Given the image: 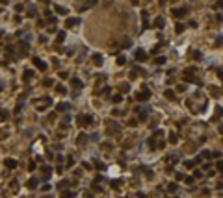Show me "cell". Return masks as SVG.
Masks as SVG:
<instances>
[{"label": "cell", "mask_w": 223, "mask_h": 198, "mask_svg": "<svg viewBox=\"0 0 223 198\" xmlns=\"http://www.w3.org/2000/svg\"><path fill=\"white\" fill-rule=\"evenodd\" d=\"M76 122L80 126H89L93 122V117H89V115H78L76 117Z\"/></svg>", "instance_id": "obj_1"}, {"label": "cell", "mask_w": 223, "mask_h": 198, "mask_svg": "<svg viewBox=\"0 0 223 198\" xmlns=\"http://www.w3.org/2000/svg\"><path fill=\"white\" fill-rule=\"evenodd\" d=\"M136 98H138V100H140V102H147V100H149V98H151V93L147 91V89H143V91H140V93H138V95H136Z\"/></svg>", "instance_id": "obj_2"}, {"label": "cell", "mask_w": 223, "mask_h": 198, "mask_svg": "<svg viewBox=\"0 0 223 198\" xmlns=\"http://www.w3.org/2000/svg\"><path fill=\"white\" fill-rule=\"evenodd\" d=\"M49 104H50V98H43V100L35 102V106H37V109H39V111H43L45 106H49Z\"/></svg>", "instance_id": "obj_3"}, {"label": "cell", "mask_w": 223, "mask_h": 198, "mask_svg": "<svg viewBox=\"0 0 223 198\" xmlns=\"http://www.w3.org/2000/svg\"><path fill=\"white\" fill-rule=\"evenodd\" d=\"M186 11H188L186 8H180V9H171V15H175V17H182V15H186Z\"/></svg>", "instance_id": "obj_4"}, {"label": "cell", "mask_w": 223, "mask_h": 198, "mask_svg": "<svg viewBox=\"0 0 223 198\" xmlns=\"http://www.w3.org/2000/svg\"><path fill=\"white\" fill-rule=\"evenodd\" d=\"M34 65H37L39 70H47V63H45V61H41V59H37V58H34Z\"/></svg>", "instance_id": "obj_5"}, {"label": "cell", "mask_w": 223, "mask_h": 198, "mask_svg": "<svg viewBox=\"0 0 223 198\" xmlns=\"http://www.w3.org/2000/svg\"><path fill=\"white\" fill-rule=\"evenodd\" d=\"M4 165H6L8 168H15L17 167V161H15V159H11V157H8L6 161H4Z\"/></svg>", "instance_id": "obj_6"}, {"label": "cell", "mask_w": 223, "mask_h": 198, "mask_svg": "<svg viewBox=\"0 0 223 198\" xmlns=\"http://www.w3.org/2000/svg\"><path fill=\"white\" fill-rule=\"evenodd\" d=\"M78 24V19H67V21H65V26H67V28H73V26H76Z\"/></svg>", "instance_id": "obj_7"}, {"label": "cell", "mask_w": 223, "mask_h": 198, "mask_svg": "<svg viewBox=\"0 0 223 198\" xmlns=\"http://www.w3.org/2000/svg\"><path fill=\"white\" fill-rule=\"evenodd\" d=\"M136 59L138 61H143V59H147V54H145V52H141V50H138L136 52Z\"/></svg>", "instance_id": "obj_8"}, {"label": "cell", "mask_w": 223, "mask_h": 198, "mask_svg": "<svg viewBox=\"0 0 223 198\" xmlns=\"http://www.w3.org/2000/svg\"><path fill=\"white\" fill-rule=\"evenodd\" d=\"M69 104H65V102H61V104H58V111H61V113H63V111H67L69 109Z\"/></svg>", "instance_id": "obj_9"}, {"label": "cell", "mask_w": 223, "mask_h": 198, "mask_svg": "<svg viewBox=\"0 0 223 198\" xmlns=\"http://www.w3.org/2000/svg\"><path fill=\"white\" fill-rule=\"evenodd\" d=\"M164 95H165V98H167V100H175V93L171 91V89H167Z\"/></svg>", "instance_id": "obj_10"}, {"label": "cell", "mask_w": 223, "mask_h": 198, "mask_svg": "<svg viewBox=\"0 0 223 198\" xmlns=\"http://www.w3.org/2000/svg\"><path fill=\"white\" fill-rule=\"evenodd\" d=\"M71 85H73L74 89H80V87H82V82H80V80H76V78H74L73 82H71Z\"/></svg>", "instance_id": "obj_11"}, {"label": "cell", "mask_w": 223, "mask_h": 198, "mask_svg": "<svg viewBox=\"0 0 223 198\" xmlns=\"http://www.w3.org/2000/svg\"><path fill=\"white\" fill-rule=\"evenodd\" d=\"M86 141H87V135H86V133H80V135H78V144H84Z\"/></svg>", "instance_id": "obj_12"}, {"label": "cell", "mask_w": 223, "mask_h": 198, "mask_svg": "<svg viewBox=\"0 0 223 198\" xmlns=\"http://www.w3.org/2000/svg\"><path fill=\"white\" fill-rule=\"evenodd\" d=\"M32 76H34V70H26V72H24V82H30Z\"/></svg>", "instance_id": "obj_13"}, {"label": "cell", "mask_w": 223, "mask_h": 198, "mask_svg": "<svg viewBox=\"0 0 223 198\" xmlns=\"http://www.w3.org/2000/svg\"><path fill=\"white\" fill-rule=\"evenodd\" d=\"M28 187H30V189H35V187H37V180H35V178H32V180L28 181Z\"/></svg>", "instance_id": "obj_14"}, {"label": "cell", "mask_w": 223, "mask_h": 198, "mask_svg": "<svg viewBox=\"0 0 223 198\" xmlns=\"http://www.w3.org/2000/svg\"><path fill=\"white\" fill-rule=\"evenodd\" d=\"M169 143H171V144H175V143H177V133H173V131L169 133Z\"/></svg>", "instance_id": "obj_15"}, {"label": "cell", "mask_w": 223, "mask_h": 198, "mask_svg": "<svg viewBox=\"0 0 223 198\" xmlns=\"http://www.w3.org/2000/svg\"><path fill=\"white\" fill-rule=\"evenodd\" d=\"M216 115H214V119H219V117H223V107H216Z\"/></svg>", "instance_id": "obj_16"}, {"label": "cell", "mask_w": 223, "mask_h": 198, "mask_svg": "<svg viewBox=\"0 0 223 198\" xmlns=\"http://www.w3.org/2000/svg\"><path fill=\"white\" fill-rule=\"evenodd\" d=\"M73 194H74V192H71V191H63V192H61L63 198H73Z\"/></svg>", "instance_id": "obj_17"}, {"label": "cell", "mask_w": 223, "mask_h": 198, "mask_svg": "<svg viewBox=\"0 0 223 198\" xmlns=\"http://www.w3.org/2000/svg\"><path fill=\"white\" fill-rule=\"evenodd\" d=\"M93 61H95V63H102V56L95 54V56H93Z\"/></svg>", "instance_id": "obj_18"}, {"label": "cell", "mask_w": 223, "mask_h": 198, "mask_svg": "<svg viewBox=\"0 0 223 198\" xmlns=\"http://www.w3.org/2000/svg\"><path fill=\"white\" fill-rule=\"evenodd\" d=\"M56 11H58L60 15H65V13H67V11H65V8H61V6H56Z\"/></svg>", "instance_id": "obj_19"}, {"label": "cell", "mask_w": 223, "mask_h": 198, "mask_svg": "<svg viewBox=\"0 0 223 198\" xmlns=\"http://www.w3.org/2000/svg\"><path fill=\"white\" fill-rule=\"evenodd\" d=\"M112 100H113V104H119V102L123 100V96H121V95H115V96L112 98Z\"/></svg>", "instance_id": "obj_20"}, {"label": "cell", "mask_w": 223, "mask_h": 198, "mask_svg": "<svg viewBox=\"0 0 223 198\" xmlns=\"http://www.w3.org/2000/svg\"><path fill=\"white\" fill-rule=\"evenodd\" d=\"M154 24L158 26V28H162V26H164V19H160V17H158V19H156V22H154Z\"/></svg>", "instance_id": "obj_21"}, {"label": "cell", "mask_w": 223, "mask_h": 198, "mask_svg": "<svg viewBox=\"0 0 223 198\" xmlns=\"http://www.w3.org/2000/svg\"><path fill=\"white\" fill-rule=\"evenodd\" d=\"M221 8H223V0H217L216 6H214V9H221Z\"/></svg>", "instance_id": "obj_22"}, {"label": "cell", "mask_w": 223, "mask_h": 198, "mask_svg": "<svg viewBox=\"0 0 223 198\" xmlns=\"http://www.w3.org/2000/svg\"><path fill=\"white\" fill-rule=\"evenodd\" d=\"M192 58H193V59H201V52H197V50H195V52L192 54Z\"/></svg>", "instance_id": "obj_23"}, {"label": "cell", "mask_w": 223, "mask_h": 198, "mask_svg": "<svg viewBox=\"0 0 223 198\" xmlns=\"http://www.w3.org/2000/svg\"><path fill=\"white\" fill-rule=\"evenodd\" d=\"M156 63H158V65L165 63V58H164V56H160V58H156Z\"/></svg>", "instance_id": "obj_24"}, {"label": "cell", "mask_w": 223, "mask_h": 198, "mask_svg": "<svg viewBox=\"0 0 223 198\" xmlns=\"http://www.w3.org/2000/svg\"><path fill=\"white\" fill-rule=\"evenodd\" d=\"M167 191H169V192H175V191H177V185H175V183H171V185L167 187Z\"/></svg>", "instance_id": "obj_25"}, {"label": "cell", "mask_w": 223, "mask_h": 198, "mask_svg": "<svg viewBox=\"0 0 223 198\" xmlns=\"http://www.w3.org/2000/svg\"><path fill=\"white\" fill-rule=\"evenodd\" d=\"M63 39H65V34H63V32H60V34H58V43H61Z\"/></svg>", "instance_id": "obj_26"}, {"label": "cell", "mask_w": 223, "mask_h": 198, "mask_svg": "<svg viewBox=\"0 0 223 198\" xmlns=\"http://www.w3.org/2000/svg\"><path fill=\"white\" fill-rule=\"evenodd\" d=\"M17 189H19L17 181H11V191H13V192H17Z\"/></svg>", "instance_id": "obj_27"}, {"label": "cell", "mask_w": 223, "mask_h": 198, "mask_svg": "<svg viewBox=\"0 0 223 198\" xmlns=\"http://www.w3.org/2000/svg\"><path fill=\"white\" fill-rule=\"evenodd\" d=\"M43 85H45V87H50V85H52V82H50V78H47V80H45V82H43Z\"/></svg>", "instance_id": "obj_28"}, {"label": "cell", "mask_w": 223, "mask_h": 198, "mask_svg": "<svg viewBox=\"0 0 223 198\" xmlns=\"http://www.w3.org/2000/svg\"><path fill=\"white\" fill-rule=\"evenodd\" d=\"M65 165H67V167H71V165H73V157H67V159H65Z\"/></svg>", "instance_id": "obj_29"}, {"label": "cell", "mask_w": 223, "mask_h": 198, "mask_svg": "<svg viewBox=\"0 0 223 198\" xmlns=\"http://www.w3.org/2000/svg\"><path fill=\"white\" fill-rule=\"evenodd\" d=\"M125 61H126V59L123 58V56H119V58H117V63H119V65H123V63H125Z\"/></svg>", "instance_id": "obj_30"}, {"label": "cell", "mask_w": 223, "mask_h": 198, "mask_svg": "<svg viewBox=\"0 0 223 198\" xmlns=\"http://www.w3.org/2000/svg\"><path fill=\"white\" fill-rule=\"evenodd\" d=\"M136 124H138V120H134V119H132V120H128V126H130V128H134Z\"/></svg>", "instance_id": "obj_31"}, {"label": "cell", "mask_w": 223, "mask_h": 198, "mask_svg": "<svg viewBox=\"0 0 223 198\" xmlns=\"http://www.w3.org/2000/svg\"><path fill=\"white\" fill-rule=\"evenodd\" d=\"M56 91H58V93H65V87L63 85H58V87H56Z\"/></svg>", "instance_id": "obj_32"}, {"label": "cell", "mask_w": 223, "mask_h": 198, "mask_svg": "<svg viewBox=\"0 0 223 198\" xmlns=\"http://www.w3.org/2000/svg\"><path fill=\"white\" fill-rule=\"evenodd\" d=\"M184 181H186V183H193V178L188 176V178H184Z\"/></svg>", "instance_id": "obj_33"}, {"label": "cell", "mask_w": 223, "mask_h": 198, "mask_svg": "<svg viewBox=\"0 0 223 198\" xmlns=\"http://www.w3.org/2000/svg\"><path fill=\"white\" fill-rule=\"evenodd\" d=\"M217 170H223V161H217Z\"/></svg>", "instance_id": "obj_34"}, {"label": "cell", "mask_w": 223, "mask_h": 198, "mask_svg": "<svg viewBox=\"0 0 223 198\" xmlns=\"http://www.w3.org/2000/svg\"><path fill=\"white\" fill-rule=\"evenodd\" d=\"M182 30H184V26H182V24H177V32H179V34H180Z\"/></svg>", "instance_id": "obj_35"}, {"label": "cell", "mask_w": 223, "mask_h": 198, "mask_svg": "<svg viewBox=\"0 0 223 198\" xmlns=\"http://www.w3.org/2000/svg\"><path fill=\"white\" fill-rule=\"evenodd\" d=\"M219 133H223V124L219 126Z\"/></svg>", "instance_id": "obj_36"}, {"label": "cell", "mask_w": 223, "mask_h": 198, "mask_svg": "<svg viewBox=\"0 0 223 198\" xmlns=\"http://www.w3.org/2000/svg\"><path fill=\"white\" fill-rule=\"evenodd\" d=\"M165 2H167V0H160V4H162V6H164V4H165Z\"/></svg>", "instance_id": "obj_37"}, {"label": "cell", "mask_w": 223, "mask_h": 198, "mask_svg": "<svg viewBox=\"0 0 223 198\" xmlns=\"http://www.w3.org/2000/svg\"><path fill=\"white\" fill-rule=\"evenodd\" d=\"M41 2H47V0H41Z\"/></svg>", "instance_id": "obj_38"}, {"label": "cell", "mask_w": 223, "mask_h": 198, "mask_svg": "<svg viewBox=\"0 0 223 198\" xmlns=\"http://www.w3.org/2000/svg\"><path fill=\"white\" fill-rule=\"evenodd\" d=\"M0 37H2V34H0Z\"/></svg>", "instance_id": "obj_39"}, {"label": "cell", "mask_w": 223, "mask_h": 198, "mask_svg": "<svg viewBox=\"0 0 223 198\" xmlns=\"http://www.w3.org/2000/svg\"><path fill=\"white\" fill-rule=\"evenodd\" d=\"M0 89H2V85H0Z\"/></svg>", "instance_id": "obj_40"}]
</instances>
